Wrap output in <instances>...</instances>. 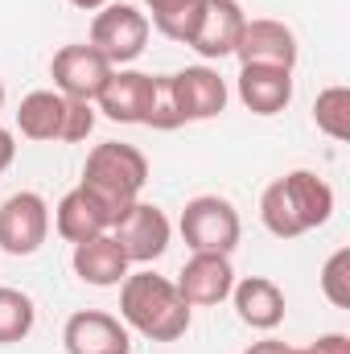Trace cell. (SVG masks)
Wrapping results in <instances>:
<instances>
[{
  "label": "cell",
  "instance_id": "603a6c76",
  "mask_svg": "<svg viewBox=\"0 0 350 354\" xmlns=\"http://www.w3.org/2000/svg\"><path fill=\"white\" fill-rule=\"evenodd\" d=\"M322 292L334 309H350V248H338L322 268Z\"/></svg>",
  "mask_w": 350,
  "mask_h": 354
},
{
  "label": "cell",
  "instance_id": "5bb4252c",
  "mask_svg": "<svg viewBox=\"0 0 350 354\" xmlns=\"http://www.w3.org/2000/svg\"><path fill=\"white\" fill-rule=\"evenodd\" d=\"M62 346L66 354H132L128 326L103 309H79L62 326Z\"/></svg>",
  "mask_w": 350,
  "mask_h": 354
},
{
  "label": "cell",
  "instance_id": "ac0fdd59",
  "mask_svg": "<svg viewBox=\"0 0 350 354\" xmlns=\"http://www.w3.org/2000/svg\"><path fill=\"white\" fill-rule=\"evenodd\" d=\"M231 301H235V313L243 326L252 330H276L284 322V292L276 280L268 276H243L235 288H231Z\"/></svg>",
  "mask_w": 350,
  "mask_h": 354
},
{
  "label": "cell",
  "instance_id": "f1b7e54d",
  "mask_svg": "<svg viewBox=\"0 0 350 354\" xmlns=\"http://www.w3.org/2000/svg\"><path fill=\"white\" fill-rule=\"evenodd\" d=\"M288 354H309V346H305V351H297V346H288Z\"/></svg>",
  "mask_w": 350,
  "mask_h": 354
},
{
  "label": "cell",
  "instance_id": "5b68a950",
  "mask_svg": "<svg viewBox=\"0 0 350 354\" xmlns=\"http://www.w3.org/2000/svg\"><path fill=\"white\" fill-rule=\"evenodd\" d=\"M149 33H153V25H149V17L136 8V4H103L99 12H95V21H91V46L120 71V66H128V62H136L140 54H145V46H149Z\"/></svg>",
  "mask_w": 350,
  "mask_h": 354
},
{
  "label": "cell",
  "instance_id": "7c38bea8",
  "mask_svg": "<svg viewBox=\"0 0 350 354\" xmlns=\"http://www.w3.org/2000/svg\"><path fill=\"white\" fill-rule=\"evenodd\" d=\"M297 54H301L297 33L284 21H272V17L248 21L243 33H239V46H235L239 66H284V71H293Z\"/></svg>",
  "mask_w": 350,
  "mask_h": 354
},
{
  "label": "cell",
  "instance_id": "ba28073f",
  "mask_svg": "<svg viewBox=\"0 0 350 354\" xmlns=\"http://www.w3.org/2000/svg\"><path fill=\"white\" fill-rule=\"evenodd\" d=\"M50 235V206L33 189H17L0 202V252L33 256Z\"/></svg>",
  "mask_w": 350,
  "mask_h": 354
},
{
  "label": "cell",
  "instance_id": "d4e9b609",
  "mask_svg": "<svg viewBox=\"0 0 350 354\" xmlns=\"http://www.w3.org/2000/svg\"><path fill=\"white\" fill-rule=\"evenodd\" d=\"M309 354H350V338L347 334H322V338L309 346Z\"/></svg>",
  "mask_w": 350,
  "mask_h": 354
},
{
  "label": "cell",
  "instance_id": "9c48e42d",
  "mask_svg": "<svg viewBox=\"0 0 350 354\" xmlns=\"http://www.w3.org/2000/svg\"><path fill=\"white\" fill-rule=\"evenodd\" d=\"M169 83V99L177 107L181 124H198V120H214L227 107V79L214 66H185L177 75H165Z\"/></svg>",
  "mask_w": 350,
  "mask_h": 354
},
{
  "label": "cell",
  "instance_id": "44dd1931",
  "mask_svg": "<svg viewBox=\"0 0 350 354\" xmlns=\"http://www.w3.org/2000/svg\"><path fill=\"white\" fill-rule=\"evenodd\" d=\"M313 124L330 140H350V87H326L313 99Z\"/></svg>",
  "mask_w": 350,
  "mask_h": 354
},
{
  "label": "cell",
  "instance_id": "cb8c5ba5",
  "mask_svg": "<svg viewBox=\"0 0 350 354\" xmlns=\"http://www.w3.org/2000/svg\"><path fill=\"white\" fill-rule=\"evenodd\" d=\"M91 128H95V103L71 99V107H66V132H62V145H79V140H87Z\"/></svg>",
  "mask_w": 350,
  "mask_h": 354
},
{
  "label": "cell",
  "instance_id": "8fae6325",
  "mask_svg": "<svg viewBox=\"0 0 350 354\" xmlns=\"http://www.w3.org/2000/svg\"><path fill=\"white\" fill-rule=\"evenodd\" d=\"M177 292L190 309H206V305H219L231 297L235 288V268L231 256H219V252H194L185 268L177 272Z\"/></svg>",
  "mask_w": 350,
  "mask_h": 354
},
{
  "label": "cell",
  "instance_id": "ffe728a7",
  "mask_svg": "<svg viewBox=\"0 0 350 354\" xmlns=\"http://www.w3.org/2000/svg\"><path fill=\"white\" fill-rule=\"evenodd\" d=\"M33 322H37L33 301H29L21 288H4V284H0V346L25 342V338L33 334Z\"/></svg>",
  "mask_w": 350,
  "mask_h": 354
},
{
  "label": "cell",
  "instance_id": "f546056e",
  "mask_svg": "<svg viewBox=\"0 0 350 354\" xmlns=\"http://www.w3.org/2000/svg\"><path fill=\"white\" fill-rule=\"evenodd\" d=\"M0 111H4V83H0Z\"/></svg>",
  "mask_w": 350,
  "mask_h": 354
},
{
  "label": "cell",
  "instance_id": "9a60e30c",
  "mask_svg": "<svg viewBox=\"0 0 350 354\" xmlns=\"http://www.w3.org/2000/svg\"><path fill=\"white\" fill-rule=\"evenodd\" d=\"M54 227L66 243H87L95 235H107L111 231V210L83 185H75L71 194H62L58 210H54Z\"/></svg>",
  "mask_w": 350,
  "mask_h": 354
},
{
  "label": "cell",
  "instance_id": "3957f363",
  "mask_svg": "<svg viewBox=\"0 0 350 354\" xmlns=\"http://www.w3.org/2000/svg\"><path fill=\"white\" fill-rule=\"evenodd\" d=\"M149 181V157L136 149V145H120V140H103L87 153V165H83V189H91L107 210H111V223L140 198Z\"/></svg>",
  "mask_w": 350,
  "mask_h": 354
},
{
  "label": "cell",
  "instance_id": "6da1fadb",
  "mask_svg": "<svg viewBox=\"0 0 350 354\" xmlns=\"http://www.w3.org/2000/svg\"><path fill=\"white\" fill-rule=\"evenodd\" d=\"M330 214H334V189L313 169H293L260 194V218L276 239H297L305 231H317L330 223Z\"/></svg>",
  "mask_w": 350,
  "mask_h": 354
},
{
  "label": "cell",
  "instance_id": "8992f818",
  "mask_svg": "<svg viewBox=\"0 0 350 354\" xmlns=\"http://www.w3.org/2000/svg\"><path fill=\"white\" fill-rule=\"evenodd\" d=\"M169 235H174V227H169L165 210L153 206V202H140V198L111 223V239L120 243V252L128 256V264H153V260H161L165 248H169Z\"/></svg>",
  "mask_w": 350,
  "mask_h": 354
},
{
  "label": "cell",
  "instance_id": "277c9868",
  "mask_svg": "<svg viewBox=\"0 0 350 354\" xmlns=\"http://www.w3.org/2000/svg\"><path fill=\"white\" fill-rule=\"evenodd\" d=\"M177 227H181V239L190 243V252H219V256H231L239 248V235H243L239 210L219 194L190 198Z\"/></svg>",
  "mask_w": 350,
  "mask_h": 354
},
{
  "label": "cell",
  "instance_id": "4316f807",
  "mask_svg": "<svg viewBox=\"0 0 350 354\" xmlns=\"http://www.w3.org/2000/svg\"><path fill=\"white\" fill-rule=\"evenodd\" d=\"M243 354H288V346H284V342H276V338H268V342H252Z\"/></svg>",
  "mask_w": 350,
  "mask_h": 354
},
{
  "label": "cell",
  "instance_id": "52a82bcc",
  "mask_svg": "<svg viewBox=\"0 0 350 354\" xmlns=\"http://www.w3.org/2000/svg\"><path fill=\"white\" fill-rule=\"evenodd\" d=\"M243 25H248V12H243L239 0H202V4H198V17H194V25H190L185 46H190L198 58L219 62V58L235 54Z\"/></svg>",
  "mask_w": 350,
  "mask_h": 354
},
{
  "label": "cell",
  "instance_id": "e0dca14e",
  "mask_svg": "<svg viewBox=\"0 0 350 354\" xmlns=\"http://www.w3.org/2000/svg\"><path fill=\"white\" fill-rule=\"evenodd\" d=\"M66 107L71 99L58 95V91H29L17 107V128L25 140H37V145H62V132H66Z\"/></svg>",
  "mask_w": 350,
  "mask_h": 354
},
{
  "label": "cell",
  "instance_id": "83f0119b",
  "mask_svg": "<svg viewBox=\"0 0 350 354\" xmlns=\"http://www.w3.org/2000/svg\"><path fill=\"white\" fill-rule=\"evenodd\" d=\"M75 8H87V12H95V8H103V4H111V0H71Z\"/></svg>",
  "mask_w": 350,
  "mask_h": 354
},
{
  "label": "cell",
  "instance_id": "2e32d148",
  "mask_svg": "<svg viewBox=\"0 0 350 354\" xmlns=\"http://www.w3.org/2000/svg\"><path fill=\"white\" fill-rule=\"evenodd\" d=\"M235 91L252 115H280L293 103V71H284V66H239Z\"/></svg>",
  "mask_w": 350,
  "mask_h": 354
},
{
  "label": "cell",
  "instance_id": "30bf717a",
  "mask_svg": "<svg viewBox=\"0 0 350 354\" xmlns=\"http://www.w3.org/2000/svg\"><path fill=\"white\" fill-rule=\"evenodd\" d=\"M111 62L95 50V46H62L50 62V79H54V91L66 95V99H83V103H95L99 91L107 87L111 79Z\"/></svg>",
  "mask_w": 350,
  "mask_h": 354
},
{
  "label": "cell",
  "instance_id": "7a4b0ae2",
  "mask_svg": "<svg viewBox=\"0 0 350 354\" xmlns=\"http://www.w3.org/2000/svg\"><path fill=\"white\" fill-rule=\"evenodd\" d=\"M120 317L149 342H177L190 330V305L157 272H128L120 280Z\"/></svg>",
  "mask_w": 350,
  "mask_h": 354
},
{
  "label": "cell",
  "instance_id": "d6986e66",
  "mask_svg": "<svg viewBox=\"0 0 350 354\" xmlns=\"http://www.w3.org/2000/svg\"><path fill=\"white\" fill-rule=\"evenodd\" d=\"M75 276L91 284V288H116L124 276H128V256L120 252V243L111 239V231L107 235H95L87 243H75Z\"/></svg>",
  "mask_w": 350,
  "mask_h": 354
},
{
  "label": "cell",
  "instance_id": "4fadbf2b",
  "mask_svg": "<svg viewBox=\"0 0 350 354\" xmlns=\"http://www.w3.org/2000/svg\"><path fill=\"white\" fill-rule=\"evenodd\" d=\"M153 95H157V75H145V71H111L107 87L99 91V111L111 120V124H149V111H153Z\"/></svg>",
  "mask_w": 350,
  "mask_h": 354
},
{
  "label": "cell",
  "instance_id": "484cf974",
  "mask_svg": "<svg viewBox=\"0 0 350 354\" xmlns=\"http://www.w3.org/2000/svg\"><path fill=\"white\" fill-rule=\"evenodd\" d=\"M12 157H17V136L0 124V177L8 174V165H12Z\"/></svg>",
  "mask_w": 350,
  "mask_h": 354
},
{
  "label": "cell",
  "instance_id": "7402d4cb",
  "mask_svg": "<svg viewBox=\"0 0 350 354\" xmlns=\"http://www.w3.org/2000/svg\"><path fill=\"white\" fill-rule=\"evenodd\" d=\"M145 4H149V12H153L149 25H153L161 37H169V41H181V46H185L190 25H194L202 0H145Z\"/></svg>",
  "mask_w": 350,
  "mask_h": 354
}]
</instances>
